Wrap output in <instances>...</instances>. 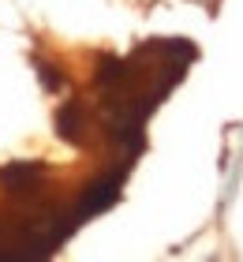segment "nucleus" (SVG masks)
<instances>
[{
    "label": "nucleus",
    "instance_id": "20e7f679",
    "mask_svg": "<svg viewBox=\"0 0 243 262\" xmlns=\"http://www.w3.org/2000/svg\"><path fill=\"white\" fill-rule=\"evenodd\" d=\"M38 75H41V82H45L49 90H60V86H64V79H60V71H56L53 64H38Z\"/></svg>",
    "mask_w": 243,
    "mask_h": 262
},
{
    "label": "nucleus",
    "instance_id": "f03ea898",
    "mask_svg": "<svg viewBox=\"0 0 243 262\" xmlns=\"http://www.w3.org/2000/svg\"><path fill=\"white\" fill-rule=\"evenodd\" d=\"M41 176H45L41 161H11L0 169V187L11 199H30V195L41 191Z\"/></svg>",
    "mask_w": 243,
    "mask_h": 262
},
{
    "label": "nucleus",
    "instance_id": "f257e3e1",
    "mask_svg": "<svg viewBox=\"0 0 243 262\" xmlns=\"http://www.w3.org/2000/svg\"><path fill=\"white\" fill-rule=\"evenodd\" d=\"M127 165H131V161H127ZM127 165H120V169H113V172H105V176H97V180L86 184V191H82L79 206H75L82 221L94 217V213H101V210H108V206L120 199V184H124V176H127Z\"/></svg>",
    "mask_w": 243,
    "mask_h": 262
},
{
    "label": "nucleus",
    "instance_id": "7ed1b4c3",
    "mask_svg": "<svg viewBox=\"0 0 243 262\" xmlns=\"http://www.w3.org/2000/svg\"><path fill=\"white\" fill-rule=\"evenodd\" d=\"M56 131H60V139H68V142H82V139H86V113H82L79 101L60 105V113H56Z\"/></svg>",
    "mask_w": 243,
    "mask_h": 262
}]
</instances>
